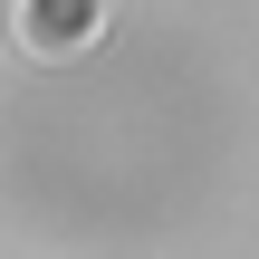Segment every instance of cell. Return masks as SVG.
Masks as SVG:
<instances>
[{
	"instance_id": "6da1fadb",
	"label": "cell",
	"mask_w": 259,
	"mask_h": 259,
	"mask_svg": "<svg viewBox=\"0 0 259 259\" xmlns=\"http://www.w3.org/2000/svg\"><path fill=\"white\" fill-rule=\"evenodd\" d=\"M106 10H115V0H19L10 29H19V48H38V58H67L77 38L106 29Z\"/></svg>"
}]
</instances>
